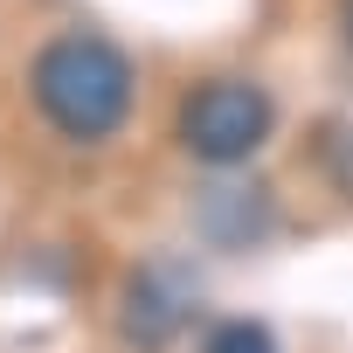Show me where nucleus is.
<instances>
[{"label":"nucleus","instance_id":"obj_3","mask_svg":"<svg viewBox=\"0 0 353 353\" xmlns=\"http://www.w3.org/2000/svg\"><path fill=\"white\" fill-rule=\"evenodd\" d=\"M118 319H125V339L145 346V353L166 346V339H181V332L194 325V277H188L181 263H145V270L125 284Z\"/></svg>","mask_w":353,"mask_h":353},{"label":"nucleus","instance_id":"obj_2","mask_svg":"<svg viewBox=\"0 0 353 353\" xmlns=\"http://www.w3.org/2000/svg\"><path fill=\"white\" fill-rule=\"evenodd\" d=\"M277 125L270 90H256L250 77H201L181 97V145L201 166H243Z\"/></svg>","mask_w":353,"mask_h":353},{"label":"nucleus","instance_id":"obj_4","mask_svg":"<svg viewBox=\"0 0 353 353\" xmlns=\"http://www.w3.org/2000/svg\"><path fill=\"white\" fill-rule=\"evenodd\" d=\"M201 353H277V339L263 319H222V325H208Z\"/></svg>","mask_w":353,"mask_h":353},{"label":"nucleus","instance_id":"obj_1","mask_svg":"<svg viewBox=\"0 0 353 353\" xmlns=\"http://www.w3.org/2000/svg\"><path fill=\"white\" fill-rule=\"evenodd\" d=\"M28 90H35V111L63 132V139H111L125 118H132V97H139V77L132 63L97 42V35H56L35 70H28Z\"/></svg>","mask_w":353,"mask_h":353},{"label":"nucleus","instance_id":"obj_5","mask_svg":"<svg viewBox=\"0 0 353 353\" xmlns=\"http://www.w3.org/2000/svg\"><path fill=\"white\" fill-rule=\"evenodd\" d=\"M339 28H346V42H353V0H346V8H339Z\"/></svg>","mask_w":353,"mask_h":353}]
</instances>
